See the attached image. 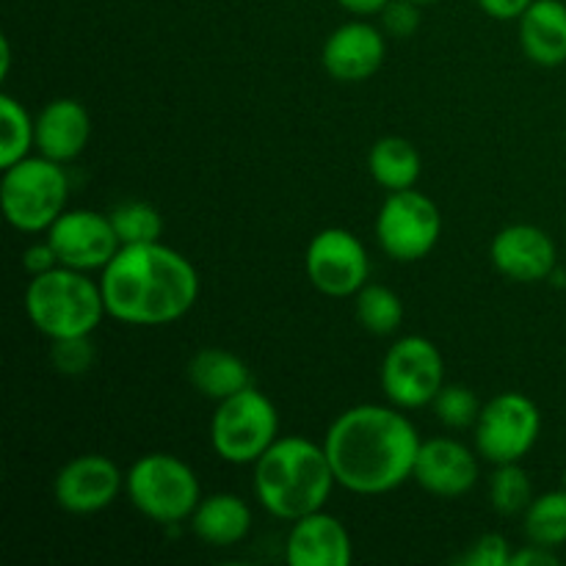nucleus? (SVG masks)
<instances>
[{
	"label": "nucleus",
	"mask_w": 566,
	"mask_h": 566,
	"mask_svg": "<svg viewBox=\"0 0 566 566\" xmlns=\"http://www.w3.org/2000/svg\"><path fill=\"white\" fill-rule=\"evenodd\" d=\"M9 64H11L9 39H0V77L9 75Z\"/></svg>",
	"instance_id": "nucleus-36"
},
{
	"label": "nucleus",
	"mask_w": 566,
	"mask_h": 566,
	"mask_svg": "<svg viewBox=\"0 0 566 566\" xmlns=\"http://www.w3.org/2000/svg\"><path fill=\"white\" fill-rule=\"evenodd\" d=\"M475 448L486 462H523L542 434V412L523 392H501L481 407L475 420Z\"/></svg>",
	"instance_id": "nucleus-10"
},
{
	"label": "nucleus",
	"mask_w": 566,
	"mask_h": 566,
	"mask_svg": "<svg viewBox=\"0 0 566 566\" xmlns=\"http://www.w3.org/2000/svg\"><path fill=\"white\" fill-rule=\"evenodd\" d=\"M61 265L75 271H103L122 249L111 216L97 210H64L48 230Z\"/></svg>",
	"instance_id": "nucleus-12"
},
{
	"label": "nucleus",
	"mask_w": 566,
	"mask_h": 566,
	"mask_svg": "<svg viewBox=\"0 0 566 566\" xmlns=\"http://www.w3.org/2000/svg\"><path fill=\"white\" fill-rule=\"evenodd\" d=\"M352 556L354 547L346 525L324 509L296 520L287 534L285 558L291 566H348Z\"/></svg>",
	"instance_id": "nucleus-17"
},
{
	"label": "nucleus",
	"mask_w": 566,
	"mask_h": 566,
	"mask_svg": "<svg viewBox=\"0 0 566 566\" xmlns=\"http://www.w3.org/2000/svg\"><path fill=\"white\" fill-rule=\"evenodd\" d=\"M368 171L387 191H403L415 188L423 171V160L412 142L401 136H385L370 147Z\"/></svg>",
	"instance_id": "nucleus-22"
},
{
	"label": "nucleus",
	"mask_w": 566,
	"mask_h": 566,
	"mask_svg": "<svg viewBox=\"0 0 566 566\" xmlns=\"http://www.w3.org/2000/svg\"><path fill=\"white\" fill-rule=\"evenodd\" d=\"M387 59L385 33L365 20H352L329 33L321 64L335 81L363 83L381 70Z\"/></svg>",
	"instance_id": "nucleus-15"
},
{
	"label": "nucleus",
	"mask_w": 566,
	"mask_h": 566,
	"mask_svg": "<svg viewBox=\"0 0 566 566\" xmlns=\"http://www.w3.org/2000/svg\"><path fill=\"white\" fill-rule=\"evenodd\" d=\"M490 497L495 512L503 514V517L525 514V509L534 501V486H531L528 470L520 462L497 464L490 481Z\"/></svg>",
	"instance_id": "nucleus-27"
},
{
	"label": "nucleus",
	"mask_w": 566,
	"mask_h": 566,
	"mask_svg": "<svg viewBox=\"0 0 566 566\" xmlns=\"http://www.w3.org/2000/svg\"><path fill=\"white\" fill-rule=\"evenodd\" d=\"M188 381L199 396L224 401L252 385V370L238 354L224 348H202L188 359Z\"/></svg>",
	"instance_id": "nucleus-21"
},
{
	"label": "nucleus",
	"mask_w": 566,
	"mask_h": 566,
	"mask_svg": "<svg viewBox=\"0 0 566 566\" xmlns=\"http://www.w3.org/2000/svg\"><path fill=\"white\" fill-rule=\"evenodd\" d=\"M191 531L210 547H232L252 531V509L241 495L216 492L199 501L191 514Z\"/></svg>",
	"instance_id": "nucleus-20"
},
{
	"label": "nucleus",
	"mask_w": 566,
	"mask_h": 566,
	"mask_svg": "<svg viewBox=\"0 0 566 566\" xmlns=\"http://www.w3.org/2000/svg\"><path fill=\"white\" fill-rule=\"evenodd\" d=\"M520 48L539 66L566 64V3L534 0L520 17Z\"/></svg>",
	"instance_id": "nucleus-19"
},
{
	"label": "nucleus",
	"mask_w": 566,
	"mask_h": 566,
	"mask_svg": "<svg viewBox=\"0 0 566 566\" xmlns=\"http://www.w3.org/2000/svg\"><path fill=\"white\" fill-rule=\"evenodd\" d=\"M523 534L534 545L558 547L566 545V490H553L534 497L523 514Z\"/></svg>",
	"instance_id": "nucleus-23"
},
{
	"label": "nucleus",
	"mask_w": 566,
	"mask_h": 566,
	"mask_svg": "<svg viewBox=\"0 0 566 566\" xmlns=\"http://www.w3.org/2000/svg\"><path fill=\"white\" fill-rule=\"evenodd\" d=\"M55 370L64 376H83L94 365V346L88 337H66V340H53L50 348Z\"/></svg>",
	"instance_id": "nucleus-29"
},
{
	"label": "nucleus",
	"mask_w": 566,
	"mask_h": 566,
	"mask_svg": "<svg viewBox=\"0 0 566 566\" xmlns=\"http://www.w3.org/2000/svg\"><path fill=\"white\" fill-rule=\"evenodd\" d=\"M25 313L33 329L50 340L88 337L108 315L99 282H92L86 271L55 269L31 276L25 287Z\"/></svg>",
	"instance_id": "nucleus-4"
},
{
	"label": "nucleus",
	"mask_w": 566,
	"mask_h": 566,
	"mask_svg": "<svg viewBox=\"0 0 566 566\" xmlns=\"http://www.w3.org/2000/svg\"><path fill=\"white\" fill-rule=\"evenodd\" d=\"M122 490H125V475L103 453H83L70 459L53 481V497L59 509L81 517L108 509Z\"/></svg>",
	"instance_id": "nucleus-13"
},
{
	"label": "nucleus",
	"mask_w": 566,
	"mask_h": 566,
	"mask_svg": "<svg viewBox=\"0 0 566 566\" xmlns=\"http://www.w3.org/2000/svg\"><path fill=\"white\" fill-rule=\"evenodd\" d=\"M412 479L429 495L453 501L473 492L479 484V459L464 442L453 437H434L420 446Z\"/></svg>",
	"instance_id": "nucleus-14"
},
{
	"label": "nucleus",
	"mask_w": 566,
	"mask_h": 566,
	"mask_svg": "<svg viewBox=\"0 0 566 566\" xmlns=\"http://www.w3.org/2000/svg\"><path fill=\"white\" fill-rule=\"evenodd\" d=\"M509 562H512V551H509L506 536L501 534H481L470 545V551L457 558V564L462 566H509Z\"/></svg>",
	"instance_id": "nucleus-30"
},
{
	"label": "nucleus",
	"mask_w": 566,
	"mask_h": 566,
	"mask_svg": "<svg viewBox=\"0 0 566 566\" xmlns=\"http://www.w3.org/2000/svg\"><path fill=\"white\" fill-rule=\"evenodd\" d=\"M381 25L390 36H412L420 28V3H415V0H390L381 11Z\"/></svg>",
	"instance_id": "nucleus-31"
},
{
	"label": "nucleus",
	"mask_w": 566,
	"mask_h": 566,
	"mask_svg": "<svg viewBox=\"0 0 566 566\" xmlns=\"http://www.w3.org/2000/svg\"><path fill=\"white\" fill-rule=\"evenodd\" d=\"M70 202V180L64 164L36 155L3 169L0 205L3 216L20 232H48Z\"/></svg>",
	"instance_id": "nucleus-6"
},
{
	"label": "nucleus",
	"mask_w": 566,
	"mask_h": 566,
	"mask_svg": "<svg viewBox=\"0 0 566 566\" xmlns=\"http://www.w3.org/2000/svg\"><path fill=\"white\" fill-rule=\"evenodd\" d=\"M442 235V213L434 199L415 188L390 191L376 213V241L396 263H418L434 252Z\"/></svg>",
	"instance_id": "nucleus-8"
},
{
	"label": "nucleus",
	"mask_w": 566,
	"mask_h": 566,
	"mask_svg": "<svg viewBox=\"0 0 566 566\" xmlns=\"http://www.w3.org/2000/svg\"><path fill=\"white\" fill-rule=\"evenodd\" d=\"M354 307H357V318L365 332L376 337L396 335L398 326L403 321V302L392 287L387 285H368L354 296Z\"/></svg>",
	"instance_id": "nucleus-25"
},
{
	"label": "nucleus",
	"mask_w": 566,
	"mask_h": 566,
	"mask_svg": "<svg viewBox=\"0 0 566 566\" xmlns=\"http://www.w3.org/2000/svg\"><path fill=\"white\" fill-rule=\"evenodd\" d=\"M337 479L326 457L324 442L307 437H280L254 462V495L260 506L276 520H296L321 512L335 490Z\"/></svg>",
	"instance_id": "nucleus-3"
},
{
	"label": "nucleus",
	"mask_w": 566,
	"mask_h": 566,
	"mask_svg": "<svg viewBox=\"0 0 566 566\" xmlns=\"http://www.w3.org/2000/svg\"><path fill=\"white\" fill-rule=\"evenodd\" d=\"M423 446L398 407L359 403L332 420L324 437L335 479L354 495H385L407 484Z\"/></svg>",
	"instance_id": "nucleus-1"
},
{
	"label": "nucleus",
	"mask_w": 566,
	"mask_h": 566,
	"mask_svg": "<svg viewBox=\"0 0 566 566\" xmlns=\"http://www.w3.org/2000/svg\"><path fill=\"white\" fill-rule=\"evenodd\" d=\"M92 138V116L81 99H50L36 116V149L55 164L81 158Z\"/></svg>",
	"instance_id": "nucleus-18"
},
{
	"label": "nucleus",
	"mask_w": 566,
	"mask_h": 566,
	"mask_svg": "<svg viewBox=\"0 0 566 566\" xmlns=\"http://www.w3.org/2000/svg\"><path fill=\"white\" fill-rule=\"evenodd\" d=\"M492 263L512 282L551 280L558 269V252L553 238L536 224H509L492 241Z\"/></svg>",
	"instance_id": "nucleus-16"
},
{
	"label": "nucleus",
	"mask_w": 566,
	"mask_h": 566,
	"mask_svg": "<svg viewBox=\"0 0 566 566\" xmlns=\"http://www.w3.org/2000/svg\"><path fill=\"white\" fill-rule=\"evenodd\" d=\"M108 216L116 235H119L122 247L160 241V232H164V216L158 213L155 205L144 202V199H125V202L114 205V210H111Z\"/></svg>",
	"instance_id": "nucleus-26"
},
{
	"label": "nucleus",
	"mask_w": 566,
	"mask_h": 566,
	"mask_svg": "<svg viewBox=\"0 0 566 566\" xmlns=\"http://www.w3.org/2000/svg\"><path fill=\"white\" fill-rule=\"evenodd\" d=\"M0 169H9L17 160L28 158L31 147H36V119L25 111V105L9 92L0 94Z\"/></svg>",
	"instance_id": "nucleus-24"
},
{
	"label": "nucleus",
	"mask_w": 566,
	"mask_h": 566,
	"mask_svg": "<svg viewBox=\"0 0 566 566\" xmlns=\"http://www.w3.org/2000/svg\"><path fill=\"white\" fill-rule=\"evenodd\" d=\"M276 440L280 412L254 385L219 401L210 418V446L221 462L254 464Z\"/></svg>",
	"instance_id": "nucleus-7"
},
{
	"label": "nucleus",
	"mask_w": 566,
	"mask_h": 566,
	"mask_svg": "<svg viewBox=\"0 0 566 566\" xmlns=\"http://www.w3.org/2000/svg\"><path fill=\"white\" fill-rule=\"evenodd\" d=\"M105 310L130 326H166L191 313L199 298V271L166 243H130L99 276Z\"/></svg>",
	"instance_id": "nucleus-2"
},
{
	"label": "nucleus",
	"mask_w": 566,
	"mask_h": 566,
	"mask_svg": "<svg viewBox=\"0 0 566 566\" xmlns=\"http://www.w3.org/2000/svg\"><path fill=\"white\" fill-rule=\"evenodd\" d=\"M564 490H566V475H564Z\"/></svg>",
	"instance_id": "nucleus-38"
},
{
	"label": "nucleus",
	"mask_w": 566,
	"mask_h": 566,
	"mask_svg": "<svg viewBox=\"0 0 566 566\" xmlns=\"http://www.w3.org/2000/svg\"><path fill=\"white\" fill-rule=\"evenodd\" d=\"M556 564H558L556 551L534 545V542H528V545L520 547L517 553H512V562H509V566H556Z\"/></svg>",
	"instance_id": "nucleus-33"
},
{
	"label": "nucleus",
	"mask_w": 566,
	"mask_h": 566,
	"mask_svg": "<svg viewBox=\"0 0 566 566\" xmlns=\"http://www.w3.org/2000/svg\"><path fill=\"white\" fill-rule=\"evenodd\" d=\"M415 3H420V6H429V3H437V0H415Z\"/></svg>",
	"instance_id": "nucleus-37"
},
{
	"label": "nucleus",
	"mask_w": 566,
	"mask_h": 566,
	"mask_svg": "<svg viewBox=\"0 0 566 566\" xmlns=\"http://www.w3.org/2000/svg\"><path fill=\"white\" fill-rule=\"evenodd\" d=\"M434 415L442 426L448 429H470L475 426L481 415V401L470 387L462 385H446L440 396L434 398Z\"/></svg>",
	"instance_id": "nucleus-28"
},
{
	"label": "nucleus",
	"mask_w": 566,
	"mask_h": 566,
	"mask_svg": "<svg viewBox=\"0 0 566 566\" xmlns=\"http://www.w3.org/2000/svg\"><path fill=\"white\" fill-rule=\"evenodd\" d=\"M310 285L332 298L357 296L370 276L365 243L346 227H326L310 241L304 254Z\"/></svg>",
	"instance_id": "nucleus-11"
},
{
	"label": "nucleus",
	"mask_w": 566,
	"mask_h": 566,
	"mask_svg": "<svg viewBox=\"0 0 566 566\" xmlns=\"http://www.w3.org/2000/svg\"><path fill=\"white\" fill-rule=\"evenodd\" d=\"M337 3H340V9L352 11L354 17H374L381 14L390 0H337Z\"/></svg>",
	"instance_id": "nucleus-35"
},
{
	"label": "nucleus",
	"mask_w": 566,
	"mask_h": 566,
	"mask_svg": "<svg viewBox=\"0 0 566 566\" xmlns=\"http://www.w3.org/2000/svg\"><path fill=\"white\" fill-rule=\"evenodd\" d=\"M22 265H25L28 274L36 276V274H44V271L55 269V265H61V263H59V258H55L50 241L44 238L42 243H33V247L25 249V254H22Z\"/></svg>",
	"instance_id": "nucleus-32"
},
{
	"label": "nucleus",
	"mask_w": 566,
	"mask_h": 566,
	"mask_svg": "<svg viewBox=\"0 0 566 566\" xmlns=\"http://www.w3.org/2000/svg\"><path fill=\"white\" fill-rule=\"evenodd\" d=\"M442 387H446V359L429 337H398L387 348L381 363V390L392 407H431Z\"/></svg>",
	"instance_id": "nucleus-9"
},
{
	"label": "nucleus",
	"mask_w": 566,
	"mask_h": 566,
	"mask_svg": "<svg viewBox=\"0 0 566 566\" xmlns=\"http://www.w3.org/2000/svg\"><path fill=\"white\" fill-rule=\"evenodd\" d=\"M125 492L138 514L158 525L191 520L202 501V486L191 464L171 453H144L125 475Z\"/></svg>",
	"instance_id": "nucleus-5"
},
{
	"label": "nucleus",
	"mask_w": 566,
	"mask_h": 566,
	"mask_svg": "<svg viewBox=\"0 0 566 566\" xmlns=\"http://www.w3.org/2000/svg\"><path fill=\"white\" fill-rule=\"evenodd\" d=\"M534 0H479L481 11L492 20H520Z\"/></svg>",
	"instance_id": "nucleus-34"
}]
</instances>
